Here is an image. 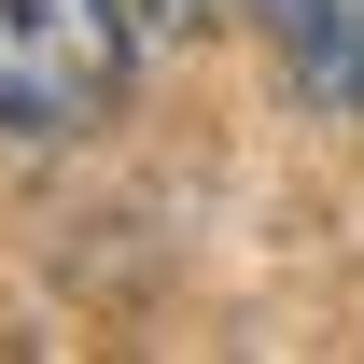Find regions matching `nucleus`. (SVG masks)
Listing matches in <instances>:
<instances>
[{"instance_id":"f257e3e1","label":"nucleus","mask_w":364,"mask_h":364,"mask_svg":"<svg viewBox=\"0 0 364 364\" xmlns=\"http://www.w3.org/2000/svg\"><path fill=\"white\" fill-rule=\"evenodd\" d=\"M127 98V0H0V140H70Z\"/></svg>"},{"instance_id":"f03ea898","label":"nucleus","mask_w":364,"mask_h":364,"mask_svg":"<svg viewBox=\"0 0 364 364\" xmlns=\"http://www.w3.org/2000/svg\"><path fill=\"white\" fill-rule=\"evenodd\" d=\"M267 43L322 112H364V0H267Z\"/></svg>"},{"instance_id":"7ed1b4c3","label":"nucleus","mask_w":364,"mask_h":364,"mask_svg":"<svg viewBox=\"0 0 364 364\" xmlns=\"http://www.w3.org/2000/svg\"><path fill=\"white\" fill-rule=\"evenodd\" d=\"M140 28H210V14H225V0H127Z\"/></svg>"}]
</instances>
